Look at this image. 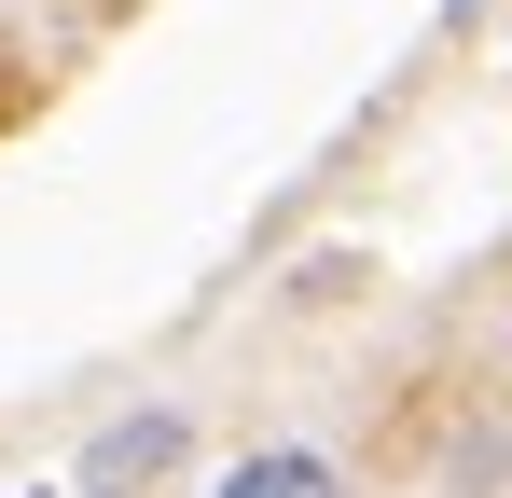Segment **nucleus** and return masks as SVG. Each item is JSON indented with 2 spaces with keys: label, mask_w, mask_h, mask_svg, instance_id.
Returning a JSON list of instances; mask_svg holds the SVG:
<instances>
[{
  "label": "nucleus",
  "mask_w": 512,
  "mask_h": 498,
  "mask_svg": "<svg viewBox=\"0 0 512 498\" xmlns=\"http://www.w3.org/2000/svg\"><path fill=\"white\" fill-rule=\"evenodd\" d=\"M180 443H194V429H180V402L111 415V429L84 443V498H139V485H167V471H180Z\"/></svg>",
  "instance_id": "obj_1"
},
{
  "label": "nucleus",
  "mask_w": 512,
  "mask_h": 498,
  "mask_svg": "<svg viewBox=\"0 0 512 498\" xmlns=\"http://www.w3.org/2000/svg\"><path fill=\"white\" fill-rule=\"evenodd\" d=\"M222 498H360V485H346L319 443H263V457H236V471H222Z\"/></svg>",
  "instance_id": "obj_2"
}]
</instances>
